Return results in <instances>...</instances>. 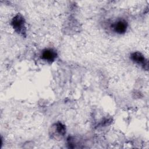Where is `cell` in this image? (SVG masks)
<instances>
[{"instance_id": "3", "label": "cell", "mask_w": 149, "mask_h": 149, "mask_svg": "<svg viewBox=\"0 0 149 149\" xmlns=\"http://www.w3.org/2000/svg\"><path fill=\"white\" fill-rule=\"evenodd\" d=\"M130 59L135 63L141 66L143 69L147 70L148 67V63L147 59L141 52L136 51L131 53Z\"/></svg>"}, {"instance_id": "4", "label": "cell", "mask_w": 149, "mask_h": 149, "mask_svg": "<svg viewBox=\"0 0 149 149\" xmlns=\"http://www.w3.org/2000/svg\"><path fill=\"white\" fill-rule=\"evenodd\" d=\"M128 24L124 19H119L111 24L113 31L119 34H123L127 31Z\"/></svg>"}, {"instance_id": "1", "label": "cell", "mask_w": 149, "mask_h": 149, "mask_svg": "<svg viewBox=\"0 0 149 149\" xmlns=\"http://www.w3.org/2000/svg\"><path fill=\"white\" fill-rule=\"evenodd\" d=\"M11 24L15 31L25 37L26 34V27L25 26V20L24 17L20 13L16 15L12 19Z\"/></svg>"}, {"instance_id": "2", "label": "cell", "mask_w": 149, "mask_h": 149, "mask_svg": "<svg viewBox=\"0 0 149 149\" xmlns=\"http://www.w3.org/2000/svg\"><path fill=\"white\" fill-rule=\"evenodd\" d=\"M50 133L51 137L55 139H61L66 133V127L61 122H58L52 125Z\"/></svg>"}, {"instance_id": "5", "label": "cell", "mask_w": 149, "mask_h": 149, "mask_svg": "<svg viewBox=\"0 0 149 149\" xmlns=\"http://www.w3.org/2000/svg\"><path fill=\"white\" fill-rule=\"evenodd\" d=\"M57 57V53L55 50L52 48L44 49L41 54V58L42 59L48 62H54Z\"/></svg>"}]
</instances>
